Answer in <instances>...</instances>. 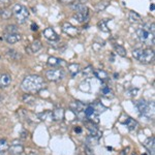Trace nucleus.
I'll list each match as a JSON object with an SVG mask.
<instances>
[{
    "label": "nucleus",
    "mask_w": 155,
    "mask_h": 155,
    "mask_svg": "<svg viewBox=\"0 0 155 155\" xmlns=\"http://www.w3.org/2000/svg\"><path fill=\"white\" fill-rule=\"evenodd\" d=\"M61 28L64 33H66L67 35H69L71 37H76L78 34H79V29H78L77 27H74V25H71V23H68V22H64V23L62 24Z\"/></svg>",
    "instance_id": "obj_8"
},
{
    "label": "nucleus",
    "mask_w": 155,
    "mask_h": 155,
    "mask_svg": "<svg viewBox=\"0 0 155 155\" xmlns=\"http://www.w3.org/2000/svg\"><path fill=\"white\" fill-rule=\"evenodd\" d=\"M83 113H84L85 118L89 119L92 123H98L99 122V118H98L99 113H97L96 110L92 106H87L83 111Z\"/></svg>",
    "instance_id": "obj_7"
},
{
    "label": "nucleus",
    "mask_w": 155,
    "mask_h": 155,
    "mask_svg": "<svg viewBox=\"0 0 155 155\" xmlns=\"http://www.w3.org/2000/svg\"><path fill=\"white\" fill-rule=\"evenodd\" d=\"M12 0H0V7H6Z\"/></svg>",
    "instance_id": "obj_37"
},
{
    "label": "nucleus",
    "mask_w": 155,
    "mask_h": 155,
    "mask_svg": "<svg viewBox=\"0 0 155 155\" xmlns=\"http://www.w3.org/2000/svg\"><path fill=\"white\" fill-rule=\"evenodd\" d=\"M128 20L129 22L132 24H137V23H140L142 21V18L137 12H129V16H128Z\"/></svg>",
    "instance_id": "obj_21"
},
{
    "label": "nucleus",
    "mask_w": 155,
    "mask_h": 155,
    "mask_svg": "<svg viewBox=\"0 0 155 155\" xmlns=\"http://www.w3.org/2000/svg\"><path fill=\"white\" fill-rule=\"evenodd\" d=\"M136 107L139 111V113L143 116L150 117L154 114V104L153 102H148L145 99H140L136 102Z\"/></svg>",
    "instance_id": "obj_4"
},
{
    "label": "nucleus",
    "mask_w": 155,
    "mask_h": 155,
    "mask_svg": "<svg viewBox=\"0 0 155 155\" xmlns=\"http://www.w3.org/2000/svg\"><path fill=\"white\" fill-rule=\"evenodd\" d=\"M48 64L51 66H61L64 64V61L62 59L56 58V57H50L48 59Z\"/></svg>",
    "instance_id": "obj_22"
},
{
    "label": "nucleus",
    "mask_w": 155,
    "mask_h": 155,
    "mask_svg": "<svg viewBox=\"0 0 155 155\" xmlns=\"http://www.w3.org/2000/svg\"><path fill=\"white\" fill-rule=\"evenodd\" d=\"M143 155H146V154H143Z\"/></svg>",
    "instance_id": "obj_47"
},
{
    "label": "nucleus",
    "mask_w": 155,
    "mask_h": 155,
    "mask_svg": "<svg viewBox=\"0 0 155 155\" xmlns=\"http://www.w3.org/2000/svg\"><path fill=\"white\" fill-rule=\"evenodd\" d=\"M12 16V11L9 8H6V7H2L0 8V18H2L3 20H7L9 19Z\"/></svg>",
    "instance_id": "obj_24"
},
{
    "label": "nucleus",
    "mask_w": 155,
    "mask_h": 155,
    "mask_svg": "<svg viewBox=\"0 0 155 155\" xmlns=\"http://www.w3.org/2000/svg\"><path fill=\"white\" fill-rule=\"evenodd\" d=\"M93 74L98 80H101V81H104V80L109 79V74H107V72L104 71H102V69H94V71H93Z\"/></svg>",
    "instance_id": "obj_20"
},
{
    "label": "nucleus",
    "mask_w": 155,
    "mask_h": 155,
    "mask_svg": "<svg viewBox=\"0 0 155 155\" xmlns=\"http://www.w3.org/2000/svg\"><path fill=\"white\" fill-rule=\"evenodd\" d=\"M93 71H94V68H92V66H88V67H86V68H84L83 74H84V76L90 77L93 74Z\"/></svg>",
    "instance_id": "obj_36"
},
{
    "label": "nucleus",
    "mask_w": 155,
    "mask_h": 155,
    "mask_svg": "<svg viewBox=\"0 0 155 155\" xmlns=\"http://www.w3.org/2000/svg\"><path fill=\"white\" fill-rule=\"evenodd\" d=\"M9 144L7 143L6 140H0V153H5L6 151H8Z\"/></svg>",
    "instance_id": "obj_32"
},
{
    "label": "nucleus",
    "mask_w": 155,
    "mask_h": 155,
    "mask_svg": "<svg viewBox=\"0 0 155 155\" xmlns=\"http://www.w3.org/2000/svg\"><path fill=\"white\" fill-rule=\"evenodd\" d=\"M69 107L71 109L72 112H74L76 114H79V113H82L84 111V104H82L81 101H74L71 104Z\"/></svg>",
    "instance_id": "obj_17"
},
{
    "label": "nucleus",
    "mask_w": 155,
    "mask_h": 155,
    "mask_svg": "<svg viewBox=\"0 0 155 155\" xmlns=\"http://www.w3.org/2000/svg\"><path fill=\"white\" fill-rule=\"evenodd\" d=\"M88 18V14H84V12H76L74 15V19L78 21L79 23H83Z\"/></svg>",
    "instance_id": "obj_26"
},
{
    "label": "nucleus",
    "mask_w": 155,
    "mask_h": 155,
    "mask_svg": "<svg viewBox=\"0 0 155 155\" xmlns=\"http://www.w3.org/2000/svg\"><path fill=\"white\" fill-rule=\"evenodd\" d=\"M41 49V42L39 41H34L30 45V50H31V53H36L39 50Z\"/></svg>",
    "instance_id": "obj_27"
},
{
    "label": "nucleus",
    "mask_w": 155,
    "mask_h": 155,
    "mask_svg": "<svg viewBox=\"0 0 155 155\" xmlns=\"http://www.w3.org/2000/svg\"><path fill=\"white\" fill-rule=\"evenodd\" d=\"M74 131H76L77 134H81V132H82V128L80 126H77L76 128H74Z\"/></svg>",
    "instance_id": "obj_42"
},
{
    "label": "nucleus",
    "mask_w": 155,
    "mask_h": 155,
    "mask_svg": "<svg viewBox=\"0 0 155 155\" xmlns=\"http://www.w3.org/2000/svg\"><path fill=\"white\" fill-rule=\"evenodd\" d=\"M120 123L126 125V127L130 131L136 130V129L137 128V122L134 119H132V118H130V117H128V116H125V119H124V120H120Z\"/></svg>",
    "instance_id": "obj_10"
},
{
    "label": "nucleus",
    "mask_w": 155,
    "mask_h": 155,
    "mask_svg": "<svg viewBox=\"0 0 155 155\" xmlns=\"http://www.w3.org/2000/svg\"><path fill=\"white\" fill-rule=\"evenodd\" d=\"M65 77V72L62 68H52L49 69L48 71L46 72V78L49 80V81L52 82H59L61 81L63 78Z\"/></svg>",
    "instance_id": "obj_6"
},
{
    "label": "nucleus",
    "mask_w": 155,
    "mask_h": 155,
    "mask_svg": "<svg viewBox=\"0 0 155 155\" xmlns=\"http://www.w3.org/2000/svg\"><path fill=\"white\" fill-rule=\"evenodd\" d=\"M22 36L20 33H4L3 39L8 44H16L19 41H21Z\"/></svg>",
    "instance_id": "obj_11"
},
{
    "label": "nucleus",
    "mask_w": 155,
    "mask_h": 155,
    "mask_svg": "<svg viewBox=\"0 0 155 155\" xmlns=\"http://www.w3.org/2000/svg\"><path fill=\"white\" fill-rule=\"evenodd\" d=\"M79 1L81 2V3H85V2H87L88 0H79Z\"/></svg>",
    "instance_id": "obj_45"
},
{
    "label": "nucleus",
    "mask_w": 155,
    "mask_h": 155,
    "mask_svg": "<svg viewBox=\"0 0 155 155\" xmlns=\"http://www.w3.org/2000/svg\"><path fill=\"white\" fill-rule=\"evenodd\" d=\"M137 93V89H131L130 91H128V94L130 96H136Z\"/></svg>",
    "instance_id": "obj_39"
},
{
    "label": "nucleus",
    "mask_w": 155,
    "mask_h": 155,
    "mask_svg": "<svg viewBox=\"0 0 155 155\" xmlns=\"http://www.w3.org/2000/svg\"><path fill=\"white\" fill-rule=\"evenodd\" d=\"M144 147L148 150V152L150 154L154 155V151H155V139H154V137H148V139L144 142Z\"/></svg>",
    "instance_id": "obj_15"
},
{
    "label": "nucleus",
    "mask_w": 155,
    "mask_h": 155,
    "mask_svg": "<svg viewBox=\"0 0 155 155\" xmlns=\"http://www.w3.org/2000/svg\"><path fill=\"white\" fill-rule=\"evenodd\" d=\"M44 36L46 37L47 39H49V41H58L59 39V36L58 34L55 32V30L53 28H51V27H48V28H46L44 30Z\"/></svg>",
    "instance_id": "obj_12"
},
{
    "label": "nucleus",
    "mask_w": 155,
    "mask_h": 155,
    "mask_svg": "<svg viewBox=\"0 0 155 155\" xmlns=\"http://www.w3.org/2000/svg\"><path fill=\"white\" fill-rule=\"evenodd\" d=\"M24 152V147L22 146L19 141H14L11 146L8 147L9 155H21Z\"/></svg>",
    "instance_id": "obj_9"
},
{
    "label": "nucleus",
    "mask_w": 155,
    "mask_h": 155,
    "mask_svg": "<svg viewBox=\"0 0 155 155\" xmlns=\"http://www.w3.org/2000/svg\"><path fill=\"white\" fill-rule=\"evenodd\" d=\"M12 14L16 17V20L19 24H23L29 18V11L26 6L22 4H16L12 9Z\"/></svg>",
    "instance_id": "obj_5"
},
{
    "label": "nucleus",
    "mask_w": 155,
    "mask_h": 155,
    "mask_svg": "<svg viewBox=\"0 0 155 155\" xmlns=\"http://www.w3.org/2000/svg\"><path fill=\"white\" fill-rule=\"evenodd\" d=\"M154 23H146L137 29V35L140 41L146 46H153L155 41L154 37Z\"/></svg>",
    "instance_id": "obj_2"
},
{
    "label": "nucleus",
    "mask_w": 155,
    "mask_h": 155,
    "mask_svg": "<svg viewBox=\"0 0 155 155\" xmlns=\"http://www.w3.org/2000/svg\"><path fill=\"white\" fill-rule=\"evenodd\" d=\"M81 71V66L80 64H77V63H71V64H68V71L71 72V74L72 77L77 76L78 74Z\"/></svg>",
    "instance_id": "obj_23"
},
{
    "label": "nucleus",
    "mask_w": 155,
    "mask_h": 155,
    "mask_svg": "<svg viewBox=\"0 0 155 155\" xmlns=\"http://www.w3.org/2000/svg\"><path fill=\"white\" fill-rule=\"evenodd\" d=\"M87 128H88V130L90 132V134L91 136H95V137H98L99 139H101V131L99 130L97 127L94 125V123H87Z\"/></svg>",
    "instance_id": "obj_18"
},
{
    "label": "nucleus",
    "mask_w": 155,
    "mask_h": 155,
    "mask_svg": "<svg viewBox=\"0 0 155 155\" xmlns=\"http://www.w3.org/2000/svg\"><path fill=\"white\" fill-rule=\"evenodd\" d=\"M27 137H28V132H26V131L22 132V134H21V137H22V139H26Z\"/></svg>",
    "instance_id": "obj_43"
},
{
    "label": "nucleus",
    "mask_w": 155,
    "mask_h": 155,
    "mask_svg": "<svg viewBox=\"0 0 155 155\" xmlns=\"http://www.w3.org/2000/svg\"><path fill=\"white\" fill-rule=\"evenodd\" d=\"M50 114H51L50 112H45V113H42V114H38V117L41 118V120H46L47 116L50 115Z\"/></svg>",
    "instance_id": "obj_38"
},
{
    "label": "nucleus",
    "mask_w": 155,
    "mask_h": 155,
    "mask_svg": "<svg viewBox=\"0 0 155 155\" xmlns=\"http://www.w3.org/2000/svg\"><path fill=\"white\" fill-rule=\"evenodd\" d=\"M150 8H151L152 11H154V4H152V5H151V7H150Z\"/></svg>",
    "instance_id": "obj_46"
},
{
    "label": "nucleus",
    "mask_w": 155,
    "mask_h": 155,
    "mask_svg": "<svg viewBox=\"0 0 155 155\" xmlns=\"http://www.w3.org/2000/svg\"><path fill=\"white\" fill-rule=\"evenodd\" d=\"M92 107H93L94 109L96 110L97 113H101V112H104L107 110V107H104V106H102L101 102H98V101H95V104H94Z\"/></svg>",
    "instance_id": "obj_35"
},
{
    "label": "nucleus",
    "mask_w": 155,
    "mask_h": 155,
    "mask_svg": "<svg viewBox=\"0 0 155 155\" xmlns=\"http://www.w3.org/2000/svg\"><path fill=\"white\" fill-rule=\"evenodd\" d=\"M45 81L41 76L31 74L26 77L21 84V87L26 93H37L44 88Z\"/></svg>",
    "instance_id": "obj_1"
},
{
    "label": "nucleus",
    "mask_w": 155,
    "mask_h": 155,
    "mask_svg": "<svg viewBox=\"0 0 155 155\" xmlns=\"http://www.w3.org/2000/svg\"><path fill=\"white\" fill-rule=\"evenodd\" d=\"M6 56L12 60H18L21 58V54H19L18 52L15 51V50H8L6 53Z\"/></svg>",
    "instance_id": "obj_31"
},
{
    "label": "nucleus",
    "mask_w": 155,
    "mask_h": 155,
    "mask_svg": "<svg viewBox=\"0 0 155 155\" xmlns=\"http://www.w3.org/2000/svg\"><path fill=\"white\" fill-rule=\"evenodd\" d=\"M101 95L106 98H113L114 97V92L112 91V89L107 86H104L101 88Z\"/></svg>",
    "instance_id": "obj_25"
},
{
    "label": "nucleus",
    "mask_w": 155,
    "mask_h": 155,
    "mask_svg": "<svg viewBox=\"0 0 155 155\" xmlns=\"http://www.w3.org/2000/svg\"><path fill=\"white\" fill-rule=\"evenodd\" d=\"M51 117L54 121H62L64 118V110L61 107H56L51 113Z\"/></svg>",
    "instance_id": "obj_14"
},
{
    "label": "nucleus",
    "mask_w": 155,
    "mask_h": 155,
    "mask_svg": "<svg viewBox=\"0 0 155 155\" xmlns=\"http://www.w3.org/2000/svg\"><path fill=\"white\" fill-rule=\"evenodd\" d=\"M132 56L139 62L144 64H149L154 61V51L152 49H134L132 51Z\"/></svg>",
    "instance_id": "obj_3"
},
{
    "label": "nucleus",
    "mask_w": 155,
    "mask_h": 155,
    "mask_svg": "<svg viewBox=\"0 0 155 155\" xmlns=\"http://www.w3.org/2000/svg\"><path fill=\"white\" fill-rule=\"evenodd\" d=\"M71 8L74 9L76 12H84V14H89L88 7H87L83 3H77V2H74V3H71Z\"/></svg>",
    "instance_id": "obj_16"
},
{
    "label": "nucleus",
    "mask_w": 155,
    "mask_h": 155,
    "mask_svg": "<svg viewBox=\"0 0 155 155\" xmlns=\"http://www.w3.org/2000/svg\"><path fill=\"white\" fill-rule=\"evenodd\" d=\"M4 33H19V29L16 25H8L6 26Z\"/></svg>",
    "instance_id": "obj_34"
},
{
    "label": "nucleus",
    "mask_w": 155,
    "mask_h": 155,
    "mask_svg": "<svg viewBox=\"0 0 155 155\" xmlns=\"http://www.w3.org/2000/svg\"><path fill=\"white\" fill-rule=\"evenodd\" d=\"M59 1L63 4H71V3H74V0H59Z\"/></svg>",
    "instance_id": "obj_40"
},
{
    "label": "nucleus",
    "mask_w": 155,
    "mask_h": 155,
    "mask_svg": "<svg viewBox=\"0 0 155 155\" xmlns=\"http://www.w3.org/2000/svg\"><path fill=\"white\" fill-rule=\"evenodd\" d=\"M12 83V77L11 74L3 72L0 74V88H6Z\"/></svg>",
    "instance_id": "obj_13"
},
{
    "label": "nucleus",
    "mask_w": 155,
    "mask_h": 155,
    "mask_svg": "<svg viewBox=\"0 0 155 155\" xmlns=\"http://www.w3.org/2000/svg\"><path fill=\"white\" fill-rule=\"evenodd\" d=\"M98 143H99V137H98L89 134V136L86 137L87 147H94V146H96V145H98Z\"/></svg>",
    "instance_id": "obj_19"
},
{
    "label": "nucleus",
    "mask_w": 155,
    "mask_h": 155,
    "mask_svg": "<svg viewBox=\"0 0 155 155\" xmlns=\"http://www.w3.org/2000/svg\"><path fill=\"white\" fill-rule=\"evenodd\" d=\"M31 29L33 30V31H36V30L38 29V28H37V25L36 24H32L31 25Z\"/></svg>",
    "instance_id": "obj_44"
},
{
    "label": "nucleus",
    "mask_w": 155,
    "mask_h": 155,
    "mask_svg": "<svg viewBox=\"0 0 155 155\" xmlns=\"http://www.w3.org/2000/svg\"><path fill=\"white\" fill-rule=\"evenodd\" d=\"M107 5H109V1H99L98 3H96V5H95V11L97 12H102V11H104V9L107 8Z\"/></svg>",
    "instance_id": "obj_28"
},
{
    "label": "nucleus",
    "mask_w": 155,
    "mask_h": 155,
    "mask_svg": "<svg viewBox=\"0 0 155 155\" xmlns=\"http://www.w3.org/2000/svg\"><path fill=\"white\" fill-rule=\"evenodd\" d=\"M128 151H129V148L127 147L126 149H123V150H122V151H121V154H120V155H127V154H128Z\"/></svg>",
    "instance_id": "obj_41"
},
{
    "label": "nucleus",
    "mask_w": 155,
    "mask_h": 155,
    "mask_svg": "<svg viewBox=\"0 0 155 155\" xmlns=\"http://www.w3.org/2000/svg\"><path fill=\"white\" fill-rule=\"evenodd\" d=\"M114 50H115V52H116L117 54L119 55V56H121V57H125L127 53H126V50L123 48L122 46H120V45H115L114 46Z\"/></svg>",
    "instance_id": "obj_29"
},
{
    "label": "nucleus",
    "mask_w": 155,
    "mask_h": 155,
    "mask_svg": "<svg viewBox=\"0 0 155 155\" xmlns=\"http://www.w3.org/2000/svg\"><path fill=\"white\" fill-rule=\"evenodd\" d=\"M107 21L109 20H107V19H104V20H101V21H99L98 23H97V26H98V28L101 30V31H104V32H110V29H109V27H107Z\"/></svg>",
    "instance_id": "obj_30"
},
{
    "label": "nucleus",
    "mask_w": 155,
    "mask_h": 155,
    "mask_svg": "<svg viewBox=\"0 0 155 155\" xmlns=\"http://www.w3.org/2000/svg\"><path fill=\"white\" fill-rule=\"evenodd\" d=\"M23 101H24V102H26V104H32L34 101H35V98H34V96L32 95V94H24Z\"/></svg>",
    "instance_id": "obj_33"
}]
</instances>
